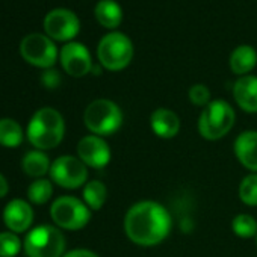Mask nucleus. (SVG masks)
Instances as JSON below:
<instances>
[{"label": "nucleus", "instance_id": "28", "mask_svg": "<svg viewBox=\"0 0 257 257\" xmlns=\"http://www.w3.org/2000/svg\"><path fill=\"white\" fill-rule=\"evenodd\" d=\"M62 257H100L98 254H95L94 251L91 249H85V248H76V249H71L68 252H65Z\"/></svg>", "mask_w": 257, "mask_h": 257}, {"label": "nucleus", "instance_id": "2", "mask_svg": "<svg viewBox=\"0 0 257 257\" xmlns=\"http://www.w3.org/2000/svg\"><path fill=\"white\" fill-rule=\"evenodd\" d=\"M65 134L64 116L53 107L38 109L29 121L28 140L38 150H52L58 147Z\"/></svg>", "mask_w": 257, "mask_h": 257}, {"label": "nucleus", "instance_id": "8", "mask_svg": "<svg viewBox=\"0 0 257 257\" xmlns=\"http://www.w3.org/2000/svg\"><path fill=\"white\" fill-rule=\"evenodd\" d=\"M20 53L29 64L40 68H52L58 59V49L52 38L43 34H29L20 44Z\"/></svg>", "mask_w": 257, "mask_h": 257}, {"label": "nucleus", "instance_id": "18", "mask_svg": "<svg viewBox=\"0 0 257 257\" xmlns=\"http://www.w3.org/2000/svg\"><path fill=\"white\" fill-rule=\"evenodd\" d=\"M95 20L106 29H116L124 19L122 8L115 0H98L94 8Z\"/></svg>", "mask_w": 257, "mask_h": 257}, {"label": "nucleus", "instance_id": "5", "mask_svg": "<svg viewBox=\"0 0 257 257\" xmlns=\"http://www.w3.org/2000/svg\"><path fill=\"white\" fill-rule=\"evenodd\" d=\"M236 113L225 100H212L198 118V132L207 141L224 138L234 125Z\"/></svg>", "mask_w": 257, "mask_h": 257}, {"label": "nucleus", "instance_id": "13", "mask_svg": "<svg viewBox=\"0 0 257 257\" xmlns=\"http://www.w3.org/2000/svg\"><path fill=\"white\" fill-rule=\"evenodd\" d=\"M4 222L13 233H23L34 222V210L25 200L16 198L10 201L4 210Z\"/></svg>", "mask_w": 257, "mask_h": 257}, {"label": "nucleus", "instance_id": "25", "mask_svg": "<svg viewBox=\"0 0 257 257\" xmlns=\"http://www.w3.org/2000/svg\"><path fill=\"white\" fill-rule=\"evenodd\" d=\"M23 242L13 231L0 233V257H16L22 249Z\"/></svg>", "mask_w": 257, "mask_h": 257}, {"label": "nucleus", "instance_id": "14", "mask_svg": "<svg viewBox=\"0 0 257 257\" xmlns=\"http://www.w3.org/2000/svg\"><path fill=\"white\" fill-rule=\"evenodd\" d=\"M234 156L251 173H257V131H245L234 141Z\"/></svg>", "mask_w": 257, "mask_h": 257}, {"label": "nucleus", "instance_id": "23", "mask_svg": "<svg viewBox=\"0 0 257 257\" xmlns=\"http://www.w3.org/2000/svg\"><path fill=\"white\" fill-rule=\"evenodd\" d=\"M53 195V185L47 179H38L28 188V197L35 204H46Z\"/></svg>", "mask_w": 257, "mask_h": 257}, {"label": "nucleus", "instance_id": "27", "mask_svg": "<svg viewBox=\"0 0 257 257\" xmlns=\"http://www.w3.org/2000/svg\"><path fill=\"white\" fill-rule=\"evenodd\" d=\"M41 83L49 89H55L61 85V74L53 68H47L41 76Z\"/></svg>", "mask_w": 257, "mask_h": 257}, {"label": "nucleus", "instance_id": "17", "mask_svg": "<svg viewBox=\"0 0 257 257\" xmlns=\"http://www.w3.org/2000/svg\"><path fill=\"white\" fill-rule=\"evenodd\" d=\"M228 65H230L231 73H234L239 77L249 74L257 65V52H255V49L248 46V44L237 46L230 53Z\"/></svg>", "mask_w": 257, "mask_h": 257}, {"label": "nucleus", "instance_id": "4", "mask_svg": "<svg viewBox=\"0 0 257 257\" xmlns=\"http://www.w3.org/2000/svg\"><path fill=\"white\" fill-rule=\"evenodd\" d=\"M83 122L92 135L109 137L121 127L122 110L109 98H97L86 106L83 112Z\"/></svg>", "mask_w": 257, "mask_h": 257}, {"label": "nucleus", "instance_id": "16", "mask_svg": "<svg viewBox=\"0 0 257 257\" xmlns=\"http://www.w3.org/2000/svg\"><path fill=\"white\" fill-rule=\"evenodd\" d=\"M152 131L162 140H171L180 132V118L168 107H158L150 116Z\"/></svg>", "mask_w": 257, "mask_h": 257}, {"label": "nucleus", "instance_id": "22", "mask_svg": "<svg viewBox=\"0 0 257 257\" xmlns=\"http://www.w3.org/2000/svg\"><path fill=\"white\" fill-rule=\"evenodd\" d=\"M231 230L242 239H249L257 234V221L248 213H239L231 221Z\"/></svg>", "mask_w": 257, "mask_h": 257}, {"label": "nucleus", "instance_id": "10", "mask_svg": "<svg viewBox=\"0 0 257 257\" xmlns=\"http://www.w3.org/2000/svg\"><path fill=\"white\" fill-rule=\"evenodd\" d=\"M44 31L49 38L56 41L70 43L80 31V22L77 16L65 8L52 10L44 17Z\"/></svg>", "mask_w": 257, "mask_h": 257}, {"label": "nucleus", "instance_id": "11", "mask_svg": "<svg viewBox=\"0 0 257 257\" xmlns=\"http://www.w3.org/2000/svg\"><path fill=\"white\" fill-rule=\"evenodd\" d=\"M59 59L62 68L71 77H83L89 74L94 67L89 50L82 43L76 41H70L61 49Z\"/></svg>", "mask_w": 257, "mask_h": 257}, {"label": "nucleus", "instance_id": "20", "mask_svg": "<svg viewBox=\"0 0 257 257\" xmlns=\"http://www.w3.org/2000/svg\"><path fill=\"white\" fill-rule=\"evenodd\" d=\"M23 143L22 125L13 118L0 119V146L16 149Z\"/></svg>", "mask_w": 257, "mask_h": 257}, {"label": "nucleus", "instance_id": "6", "mask_svg": "<svg viewBox=\"0 0 257 257\" xmlns=\"http://www.w3.org/2000/svg\"><path fill=\"white\" fill-rule=\"evenodd\" d=\"M23 246L28 257H62L65 254V236L59 228L44 224L26 234Z\"/></svg>", "mask_w": 257, "mask_h": 257}, {"label": "nucleus", "instance_id": "12", "mask_svg": "<svg viewBox=\"0 0 257 257\" xmlns=\"http://www.w3.org/2000/svg\"><path fill=\"white\" fill-rule=\"evenodd\" d=\"M110 149L101 137L88 135L77 144V158L89 168H104L110 162Z\"/></svg>", "mask_w": 257, "mask_h": 257}, {"label": "nucleus", "instance_id": "15", "mask_svg": "<svg viewBox=\"0 0 257 257\" xmlns=\"http://www.w3.org/2000/svg\"><path fill=\"white\" fill-rule=\"evenodd\" d=\"M233 97L246 113H257V76L246 74L233 83Z\"/></svg>", "mask_w": 257, "mask_h": 257}, {"label": "nucleus", "instance_id": "24", "mask_svg": "<svg viewBox=\"0 0 257 257\" xmlns=\"http://www.w3.org/2000/svg\"><path fill=\"white\" fill-rule=\"evenodd\" d=\"M239 200L246 206H257V173H251L240 180Z\"/></svg>", "mask_w": 257, "mask_h": 257}, {"label": "nucleus", "instance_id": "3", "mask_svg": "<svg viewBox=\"0 0 257 257\" xmlns=\"http://www.w3.org/2000/svg\"><path fill=\"white\" fill-rule=\"evenodd\" d=\"M135 55L134 43L122 32L106 34L97 46V58L101 68L107 71H121L131 65Z\"/></svg>", "mask_w": 257, "mask_h": 257}, {"label": "nucleus", "instance_id": "29", "mask_svg": "<svg viewBox=\"0 0 257 257\" xmlns=\"http://www.w3.org/2000/svg\"><path fill=\"white\" fill-rule=\"evenodd\" d=\"M8 192H10L8 180L5 179V176H4V174H0V198H4Z\"/></svg>", "mask_w": 257, "mask_h": 257}, {"label": "nucleus", "instance_id": "1", "mask_svg": "<svg viewBox=\"0 0 257 257\" xmlns=\"http://www.w3.org/2000/svg\"><path fill=\"white\" fill-rule=\"evenodd\" d=\"M173 221L165 206L153 200L138 201L124 216L127 237L140 246H155L167 239Z\"/></svg>", "mask_w": 257, "mask_h": 257}, {"label": "nucleus", "instance_id": "9", "mask_svg": "<svg viewBox=\"0 0 257 257\" xmlns=\"http://www.w3.org/2000/svg\"><path fill=\"white\" fill-rule=\"evenodd\" d=\"M50 179L65 189H77L86 185L88 167L74 156H61L50 167Z\"/></svg>", "mask_w": 257, "mask_h": 257}, {"label": "nucleus", "instance_id": "26", "mask_svg": "<svg viewBox=\"0 0 257 257\" xmlns=\"http://www.w3.org/2000/svg\"><path fill=\"white\" fill-rule=\"evenodd\" d=\"M188 97H189V101L194 104V106H200V107H206L212 98H210V89L203 85V83H195L189 88L188 91Z\"/></svg>", "mask_w": 257, "mask_h": 257}, {"label": "nucleus", "instance_id": "7", "mask_svg": "<svg viewBox=\"0 0 257 257\" xmlns=\"http://www.w3.org/2000/svg\"><path fill=\"white\" fill-rule=\"evenodd\" d=\"M50 216L59 228L80 230L89 222L91 209L85 204V201L71 195H64L53 201Z\"/></svg>", "mask_w": 257, "mask_h": 257}, {"label": "nucleus", "instance_id": "19", "mask_svg": "<svg viewBox=\"0 0 257 257\" xmlns=\"http://www.w3.org/2000/svg\"><path fill=\"white\" fill-rule=\"evenodd\" d=\"M23 171L29 176V177H37L41 179L43 176H46L47 173H50V161L49 156L41 152V150H34L25 155L23 162H22Z\"/></svg>", "mask_w": 257, "mask_h": 257}, {"label": "nucleus", "instance_id": "30", "mask_svg": "<svg viewBox=\"0 0 257 257\" xmlns=\"http://www.w3.org/2000/svg\"><path fill=\"white\" fill-rule=\"evenodd\" d=\"M255 243H257V234H255Z\"/></svg>", "mask_w": 257, "mask_h": 257}, {"label": "nucleus", "instance_id": "21", "mask_svg": "<svg viewBox=\"0 0 257 257\" xmlns=\"http://www.w3.org/2000/svg\"><path fill=\"white\" fill-rule=\"evenodd\" d=\"M107 200V188L100 180L86 182L83 186V201L91 210H100Z\"/></svg>", "mask_w": 257, "mask_h": 257}]
</instances>
